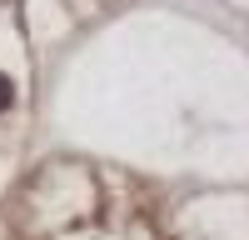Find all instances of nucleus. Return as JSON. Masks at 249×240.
Segmentation results:
<instances>
[{
    "mask_svg": "<svg viewBox=\"0 0 249 240\" xmlns=\"http://www.w3.org/2000/svg\"><path fill=\"white\" fill-rule=\"evenodd\" d=\"M10 100H15V85H10V75H0V110H10Z\"/></svg>",
    "mask_w": 249,
    "mask_h": 240,
    "instance_id": "nucleus-1",
    "label": "nucleus"
}]
</instances>
